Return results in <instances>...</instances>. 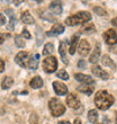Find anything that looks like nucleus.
Returning a JSON list of instances; mask_svg holds the SVG:
<instances>
[{
	"instance_id": "b1692460",
	"label": "nucleus",
	"mask_w": 117,
	"mask_h": 124,
	"mask_svg": "<svg viewBox=\"0 0 117 124\" xmlns=\"http://www.w3.org/2000/svg\"><path fill=\"white\" fill-rule=\"evenodd\" d=\"M13 85H14V79L11 77H5L2 79V82H1L2 89H9Z\"/></svg>"
},
{
	"instance_id": "7ed1b4c3",
	"label": "nucleus",
	"mask_w": 117,
	"mask_h": 124,
	"mask_svg": "<svg viewBox=\"0 0 117 124\" xmlns=\"http://www.w3.org/2000/svg\"><path fill=\"white\" fill-rule=\"evenodd\" d=\"M49 108H50L51 114H52L54 117L61 116V115L64 114V112H65V106L58 101V98H52V99H50Z\"/></svg>"
},
{
	"instance_id": "39448f33",
	"label": "nucleus",
	"mask_w": 117,
	"mask_h": 124,
	"mask_svg": "<svg viewBox=\"0 0 117 124\" xmlns=\"http://www.w3.org/2000/svg\"><path fill=\"white\" fill-rule=\"evenodd\" d=\"M28 60H29V54L28 52H19L15 58V61L18 65L23 67V68H27L28 67Z\"/></svg>"
},
{
	"instance_id": "dca6fc26",
	"label": "nucleus",
	"mask_w": 117,
	"mask_h": 124,
	"mask_svg": "<svg viewBox=\"0 0 117 124\" xmlns=\"http://www.w3.org/2000/svg\"><path fill=\"white\" fill-rule=\"evenodd\" d=\"M79 43V34H74V35L71 37V41H70V47H69V53L73 55L75 53V50H77V45Z\"/></svg>"
},
{
	"instance_id": "a211bd4d",
	"label": "nucleus",
	"mask_w": 117,
	"mask_h": 124,
	"mask_svg": "<svg viewBox=\"0 0 117 124\" xmlns=\"http://www.w3.org/2000/svg\"><path fill=\"white\" fill-rule=\"evenodd\" d=\"M29 86L32 87L33 89H38L43 87V79L39 77V76H36L29 81Z\"/></svg>"
},
{
	"instance_id": "cd10ccee",
	"label": "nucleus",
	"mask_w": 117,
	"mask_h": 124,
	"mask_svg": "<svg viewBox=\"0 0 117 124\" xmlns=\"http://www.w3.org/2000/svg\"><path fill=\"white\" fill-rule=\"evenodd\" d=\"M51 16H53V14H50L49 11H44V13H42V15H41V17H42L43 19L49 20V22H54V20H55V17H51Z\"/></svg>"
},
{
	"instance_id": "c756f323",
	"label": "nucleus",
	"mask_w": 117,
	"mask_h": 124,
	"mask_svg": "<svg viewBox=\"0 0 117 124\" xmlns=\"http://www.w3.org/2000/svg\"><path fill=\"white\" fill-rule=\"evenodd\" d=\"M94 11L97 15H99V16H105V15H107V11L104 9V8H101V7H94Z\"/></svg>"
},
{
	"instance_id": "c9c22d12",
	"label": "nucleus",
	"mask_w": 117,
	"mask_h": 124,
	"mask_svg": "<svg viewBox=\"0 0 117 124\" xmlns=\"http://www.w3.org/2000/svg\"><path fill=\"white\" fill-rule=\"evenodd\" d=\"M5 39H6V36L3 35L2 33H0V44H2L3 41H5Z\"/></svg>"
},
{
	"instance_id": "f257e3e1",
	"label": "nucleus",
	"mask_w": 117,
	"mask_h": 124,
	"mask_svg": "<svg viewBox=\"0 0 117 124\" xmlns=\"http://www.w3.org/2000/svg\"><path fill=\"white\" fill-rule=\"evenodd\" d=\"M114 97L106 90H99L95 95V104L100 111H107L114 104Z\"/></svg>"
},
{
	"instance_id": "ddd939ff",
	"label": "nucleus",
	"mask_w": 117,
	"mask_h": 124,
	"mask_svg": "<svg viewBox=\"0 0 117 124\" xmlns=\"http://www.w3.org/2000/svg\"><path fill=\"white\" fill-rule=\"evenodd\" d=\"M63 32H64V26H63L62 24L58 23V24L53 25L52 28L46 33V35L47 36H58V35H60V34H62Z\"/></svg>"
},
{
	"instance_id": "412c9836",
	"label": "nucleus",
	"mask_w": 117,
	"mask_h": 124,
	"mask_svg": "<svg viewBox=\"0 0 117 124\" xmlns=\"http://www.w3.org/2000/svg\"><path fill=\"white\" fill-rule=\"evenodd\" d=\"M78 88L79 92H81L82 94H86V95H91L92 94V92H94V87L91 85H81L79 86V87H77Z\"/></svg>"
},
{
	"instance_id": "9d476101",
	"label": "nucleus",
	"mask_w": 117,
	"mask_h": 124,
	"mask_svg": "<svg viewBox=\"0 0 117 124\" xmlns=\"http://www.w3.org/2000/svg\"><path fill=\"white\" fill-rule=\"evenodd\" d=\"M74 78L79 82H82L83 85H94L95 84V79H92L90 76L83 75V73H75Z\"/></svg>"
},
{
	"instance_id": "473e14b6",
	"label": "nucleus",
	"mask_w": 117,
	"mask_h": 124,
	"mask_svg": "<svg viewBox=\"0 0 117 124\" xmlns=\"http://www.w3.org/2000/svg\"><path fill=\"white\" fill-rule=\"evenodd\" d=\"M6 24V17L2 13H0V26H3Z\"/></svg>"
},
{
	"instance_id": "4c0bfd02",
	"label": "nucleus",
	"mask_w": 117,
	"mask_h": 124,
	"mask_svg": "<svg viewBox=\"0 0 117 124\" xmlns=\"http://www.w3.org/2000/svg\"><path fill=\"white\" fill-rule=\"evenodd\" d=\"M58 124H71V123H70L69 121H60Z\"/></svg>"
},
{
	"instance_id": "aec40b11",
	"label": "nucleus",
	"mask_w": 117,
	"mask_h": 124,
	"mask_svg": "<svg viewBox=\"0 0 117 124\" xmlns=\"http://www.w3.org/2000/svg\"><path fill=\"white\" fill-rule=\"evenodd\" d=\"M22 22L24 24H27V25H30V24H34L35 23V20H34V17L29 14V11H24L22 14Z\"/></svg>"
},
{
	"instance_id": "1a4fd4ad",
	"label": "nucleus",
	"mask_w": 117,
	"mask_h": 124,
	"mask_svg": "<svg viewBox=\"0 0 117 124\" xmlns=\"http://www.w3.org/2000/svg\"><path fill=\"white\" fill-rule=\"evenodd\" d=\"M104 39L109 45H115V43H116V31L113 30V28L108 30L104 34Z\"/></svg>"
},
{
	"instance_id": "0eeeda50",
	"label": "nucleus",
	"mask_w": 117,
	"mask_h": 124,
	"mask_svg": "<svg viewBox=\"0 0 117 124\" xmlns=\"http://www.w3.org/2000/svg\"><path fill=\"white\" fill-rule=\"evenodd\" d=\"M66 104L68 106H70L71 108H79L81 106V103H80V99L78 98V96H75V94H69L68 97H66Z\"/></svg>"
},
{
	"instance_id": "2f4dec72",
	"label": "nucleus",
	"mask_w": 117,
	"mask_h": 124,
	"mask_svg": "<svg viewBox=\"0 0 117 124\" xmlns=\"http://www.w3.org/2000/svg\"><path fill=\"white\" fill-rule=\"evenodd\" d=\"M22 36H24V37H25V39H32L30 33H29L27 30H24L23 31V33H22Z\"/></svg>"
},
{
	"instance_id": "6ab92c4d",
	"label": "nucleus",
	"mask_w": 117,
	"mask_h": 124,
	"mask_svg": "<svg viewBox=\"0 0 117 124\" xmlns=\"http://www.w3.org/2000/svg\"><path fill=\"white\" fill-rule=\"evenodd\" d=\"M38 60H39V54H35L33 56H29L28 60V67L32 70H36L38 68Z\"/></svg>"
},
{
	"instance_id": "a878e982",
	"label": "nucleus",
	"mask_w": 117,
	"mask_h": 124,
	"mask_svg": "<svg viewBox=\"0 0 117 124\" xmlns=\"http://www.w3.org/2000/svg\"><path fill=\"white\" fill-rule=\"evenodd\" d=\"M53 51H54V45H53L52 43H47V44H45L44 49H43L42 54L43 55H50Z\"/></svg>"
},
{
	"instance_id": "4be33fe9",
	"label": "nucleus",
	"mask_w": 117,
	"mask_h": 124,
	"mask_svg": "<svg viewBox=\"0 0 117 124\" xmlns=\"http://www.w3.org/2000/svg\"><path fill=\"white\" fill-rule=\"evenodd\" d=\"M81 33H85V34H88V35H90L92 33L96 32V27H95V24H86L85 26L82 27L81 30H80Z\"/></svg>"
},
{
	"instance_id": "ea45409f",
	"label": "nucleus",
	"mask_w": 117,
	"mask_h": 124,
	"mask_svg": "<svg viewBox=\"0 0 117 124\" xmlns=\"http://www.w3.org/2000/svg\"><path fill=\"white\" fill-rule=\"evenodd\" d=\"M100 124H104V123H100Z\"/></svg>"
},
{
	"instance_id": "20e7f679",
	"label": "nucleus",
	"mask_w": 117,
	"mask_h": 124,
	"mask_svg": "<svg viewBox=\"0 0 117 124\" xmlns=\"http://www.w3.org/2000/svg\"><path fill=\"white\" fill-rule=\"evenodd\" d=\"M43 70L46 73H53L58 69V61L55 56H47L43 61Z\"/></svg>"
},
{
	"instance_id": "6e6552de",
	"label": "nucleus",
	"mask_w": 117,
	"mask_h": 124,
	"mask_svg": "<svg viewBox=\"0 0 117 124\" xmlns=\"http://www.w3.org/2000/svg\"><path fill=\"white\" fill-rule=\"evenodd\" d=\"M53 89L56 95L58 96H63V95L68 94V87L61 81H54L53 82Z\"/></svg>"
},
{
	"instance_id": "f3484780",
	"label": "nucleus",
	"mask_w": 117,
	"mask_h": 124,
	"mask_svg": "<svg viewBox=\"0 0 117 124\" xmlns=\"http://www.w3.org/2000/svg\"><path fill=\"white\" fill-rule=\"evenodd\" d=\"M99 56H100V44L97 43V44H96V47H95V50H94V52L91 53L89 61H90L91 63H97V62L99 61Z\"/></svg>"
},
{
	"instance_id": "f704fd0d",
	"label": "nucleus",
	"mask_w": 117,
	"mask_h": 124,
	"mask_svg": "<svg viewBox=\"0 0 117 124\" xmlns=\"http://www.w3.org/2000/svg\"><path fill=\"white\" fill-rule=\"evenodd\" d=\"M3 70H5V61L2 59H0V73L3 72Z\"/></svg>"
},
{
	"instance_id": "9b49d317",
	"label": "nucleus",
	"mask_w": 117,
	"mask_h": 124,
	"mask_svg": "<svg viewBox=\"0 0 117 124\" xmlns=\"http://www.w3.org/2000/svg\"><path fill=\"white\" fill-rule=\"evenodd\" d=\"M49 11L53 14V15H61L62 14V3L60 0H55L53 2L50 3L49 6Z\"/></svg>"
},
{
	"instance_id": "f03ea898",
	"label": "nucleus",
	"mask_w": 117,
	"mask_h": 124,
	"mask_svg": "<svg viewBox=\"0 0 117 124\" xmlns=\"http://www.w3.org/2000/svg\"><path fill=\"white\" fill-rule=\"evenodd\" d=\"M91 19V15L88 11H80L78 14L71 15L65 19L64 23L68 26H75V25H81V24H86L87 22Z\"/></svg>"
},
{
	"instance_id": "7c9ffc66",
	"label": "nucleus",
	"mask_w": 117,
	"mask_h": 124,
	"mask_svg": "<svg viewBox=\"0 0 117 124\" xmlns=\"http://www.w3.org/2000/svg\"><path fill=\"white\" fill-rule=\"evenodd\" d=\"M30 124H38V118H37V115L35 113H33L30 115Z\"/></svg>"
},
{
	"instance_id": "f8f14e48",
	"label": "nucleus",
	"mask_w": 117,
	"mask_h": 124,
	"mask_svg": "<svg viewBox=\"0 0 117 124\" xmlns=\"http://www.w3.org/2000/svg\"><path fill=\"white\" fill-rule=\"evenodd\" d=\"M91 72L94 73L96 77H99V78L104 79V80H107L109 78V75H108L107 72L102 70L100 67H98V65H94L92 68H91Z\"/></svg>"
},
{
	"instance_id": "bb28decb",
	"label": "nucleus",
	"mask_w": 117,
	"mask_h": 124,
	"mask_svg": "<svg viewBox=\"0 0 117 124\" xmlns=\"http://www.w3.org/2000/svg\"><path fill=\"white\" fill-rule=\"evenodd\" d=\"M56 76H58V78H60V79H63V80H69V73L65 71L64 69L58 70V72L56 73Z\"/></svg>"
},
{
	"instance_id": "72a5a7b5",
	"label": "nucleus",
	"mask_w": 117,
	"mask_h": 124,
	"mask_svg": "<svg viewBox=\"0 0 117 124\" xmlns=\"http://www.w3.org/2000/svg\"><path fill=\"white\" fill-rule=\"evenodd\" d=\"M78 67L79 68H81V69H85L86 67H87V63H86L85 60H80L79 63H78Z\"/></svg>"
},
{
	"instance_id": "4468645a",
	"label": "nucleus",
	"mask_w": 117,
	"mask_h": 124,
	"mask_svg": "<svg viewBox=\"0 0 117 124\" xmlns=\"http://www.w3.org/2000/svg\"><path fill=\"white\" fill-rule=\"evenodd\" d=\"M58 52H60V55H61V59L63 61L64 64H68L69 63V60H68V56H66V45H65V42L62 41L58 45Z\"/></svg>"
},
{
	"instance_id": "e433bc0d",
	"label": "nucleus",
	"mask_w": 117,
	"mask_h": 124,
	"mask_svg": "<svg viewBox=\"0 0 117 124\" xmlns=\"http://www.w3.org/2000/svg\"><path fill=\"white\" fill-rule=\"evenodd\" d=\"M73 124H82V122L80 121V118H75L74 120V123Z\"/></svg>"
},
{
	"instance_id": "5701e85b",
	"label": "nucleus",
	"mask_w": 117,
	"mask_h": 124,
	"mask_svg": "<svg viewBox=\"0 0 117 124\" xmlns=\"http://www.w3.org/2000/svg\"><path fill=\"white\" fill-rule=\"evenodd\" d=\"M98 112L96 111V109H90V111L88 112V120H89V122L90 123H97L98 121Z\"/></svg>"
},
{
	"instance_id": "393cba45",
	"label": "nucleus",
	"mask_w": 117,
	"mask_h": 124,
	"mask_svg": "<svg viewBox=\"0 0 117 124\" xmlns=\"http://www.w3.org/2000/svg\"><path fill=\"white\" fill-rule=\"evenodd\" d=\"M101 63H102L104 65L110 67V68H113V69L116 68V65H115V63L113 62V60H111L108 55H104L102 58H101Z\"/></svg>"
},
{
	"instance_id": "c85d7f7f",
	"label": "nucleus",
	"mask_w": 117,
	"mask_h": 124,
	"mask_svg": "<svg viewBox=\"0 0 117 124\" xmlns=\"http://www.w3.org/2000/svg\"><path fill=\"white\" fill-rule=\"evenodd\" d=\"M15 42H16V45L18 46V47H24V46H25V42H24L23 36L22 35L15 36Z\"/></svg>"
},
{
	"instance_id": "423d86ee",
	"label": "nucleus",
	"mask_w": 117,
	"mask_h": 124,
	"mask_svg": "<svg viewBox=\"0 0 117 124\" xmlns=\"http://www.w3.org/2000/svg\"><path fill=\"white\" fill-rule=\"evenodd\" d=\"M78 44H79V46H78L79 54H80L81 56L88 55V54H89V52H90V49H91L89 42H88V41H86V39H81Z\"/></svg>"
},
{
	"instance_id": "2eb2a0df",
	"label": "nucleus",
	"mask_w": 117,
	"mask_h": 124,
	"mask_svg": "<svg viewBox=\"0 0 117 124\" xmlns=\"http://www.w3.org/2000/svg\"><path fill=\"white\" fill-rule=\"evenodd\" d=\"M6 14L9 15V24L7 25V30L8 31H14L15 28V25H16V17H15V14L11 9H7Z\"/></svg>"
},
{
	"instance_id": "58836bf2",
	"label": "nucleus",
	"mask_w": 117,
	"mask_h": 124,
	"mask_svg": "<svg viewBox=\"0 0 117 124\" xmlns=\"http://www.w3.org/2000/svg\"><path fill=\"white\" fill-rule=\"evenodd\" d=\"M36 2H38V3H41V2H43V1H44V0H35Z\"/></svg>"
}]
</instances>
